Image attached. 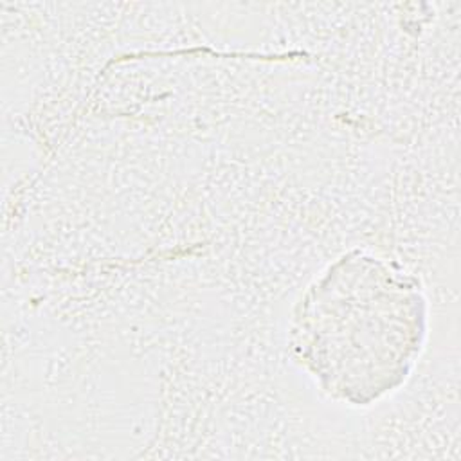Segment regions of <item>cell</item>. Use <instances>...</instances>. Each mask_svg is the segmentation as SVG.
<instances>
[{
	"label": "cell",
	"mask_w": 461,
	"mask_h": 461,
	"mask_svg": "<svg viewBox=\"0 0 461 461\" xmlns=\"http://www.w3.org/2000/svg\"><path fill=\"white\" fill-rule=\"evenodd\" d=\"M427 335L429 301L420 279L353 249L326 265L295 301L288 349L328 398L369 407L407 384Z\"/></svg>",
	"instance_id": "1"
}]
</instances>
